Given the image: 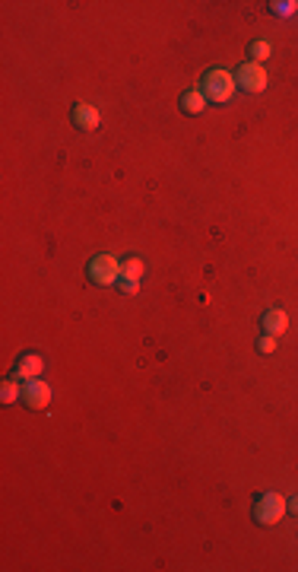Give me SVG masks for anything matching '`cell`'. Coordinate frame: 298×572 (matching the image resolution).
Returning <instances> with one entry per match:
<instances>
[{
  "label": "cell",
  "mask_w": 298,
  "mask_h": 572,
  "mask_svg": "<svg viewBox=\"0 0 298 572\" xmlns=\"http://www.w3.org/2000/svg\"><path fill=\"white\" fill-rule=\"evenodd\" d=\"M143 274H146V264H143L140 258H127V261H121V277L124 280H137V283H140Z\"/></svg>",
  "instance_id": "cell-10"
},
{
  "label": "cell",
  "mask_w": 298,
  "mask_h": 572,
  "mask_svg": "<svg viewBox=\"0 0 298 572\" xmlns=\"http://www.w3.org/2000/svg\"><path fill=\"white\" fill-rule=\"evenodd\" d=\"M276 346H279V340H276L273 334H263V337L257 340V350H261V353H273Z\"/></svg>",
  "instance_id": "cell-13"
},
{
  "label": "cell",
  "mask_w": 298,
  "mask_h": 572,
  "mask_svg": "<svg viewBox=\"0 0 298 572\" xmlns=\"http://www.w3.org/2000/svg\"><path fill=\"white\" fill-rule=\"evenodd\" d=\"M251 515H254V521L263 525V528L276 525L283 515H289V509H286V496L283 493H261L251 505Z\"/></svg>",
  "instance_id": "cell-2"
},
{
  "label": "cell",
  "mask_w": 298,
  "mask_h": 572,
  "mask_svg": "<svg viewBox=\"0 0 298 572\" xmlns=\"http://www.w3.org/2000/svg\"><path fill=\"white\" fill-rule=\"evenodd\" d=\"M19 401L29 410H45L51 404V385L42 382V378H29V382H23V398Z\"/></svg>",
  "instance_id": "cell-5"
},
{
  "label": "cell",
  "mask_w": 298,
  "mask_h": 572,
  "mask_svg": "<svg viewBox=\"0 0 298 572\" xmlns=\"http://www.w3.org/2000/svg\"><path fill=\"white\" fill-rule=\"evenodd\" d=\"M19 398H23V385L16 382V378H7L3 388H0V401H3V404H13V401H19Z\"/></svg>",
  "instance_id": "cell-12"
},
{
  "label": "cell",
  "mask_w": 298,
  "mask_h": 572,
  "mask_svg": "<svg viewBox=\"0 0 298 572\" xmlns=\"http://www.w3.org/2000/svg\"><path fill=\"white\" fill-rule=\"evenodd\" d=\"M247 54H251V58L257 60V64H263V60H267L270 54H273V45H270L267 38H254L251 48H247Z\"/></svg>",
  "instance_id": "cell-11"
},
{
  "label": "cell",
  "mask_w": 298,
  "mask_h": 572,
  "mask_svg": "<svg viewBox=\"0 0 298 572\" xmlns=\"http://www.w3.org/2000/svg\"><path fill=\"white\" fill-rule=\"evenodd\" d=\"M137 286H140V283H137V280H124V277H121V293L134 296V293H137Z\"/></svg>",
  "instance_id": "cell-14"
},
{
  "label": "cell",
  "mask_w": 298,
  "mask_h": 572,
  "mask_svg": "<svg viewBox=\"0 0 298 572\" xmlns=\"http://www.w3.org/2000/svg\"><path fill=\"white\" fill-rule=\"evenodd\" d=\"M86 277L96 286H112L121 280V261L114 255H96L86 264Z\"/></svg>",
  "instance_id": "cell-3"
},
{
  "label": "cell",
  "mask_w": 298,
  "mask_h": 572,
  "mask_svg": "<svg viewBox=\"0 0 298 572\" xmlns=\"http://www.w3.org/2000/svg\"><path fill=\"white\" fill-rule=\"evenodd\" d=\"M73 124L80 131H96L98 124H102V115H98V108L89 106V102H76L73 106Z\"/></svg>",
  "instance_id": "cell-7"
},
{
  "label": "cell",
  "mask_w": 298,
  "mask_h": 572,
  "mask_svg": "<svg viewBox=\"0 0 298 572\" xmlns=\"http://www.w3.org/2000/svg\"><path fill=\"white\" fill-rule=\"evenodd\" d=\"M261 328H263V334H273V337H279V334L289 328V315H286L283 309H276V305H273V309H267V312L261 315Z\"/></svg>",
  "instance_id": "cell-8"
},
{
  "label": "cell",
  "mask_w": 298,
  "mask_h": 572,
  "mask_svg": "<svg viewBox=\"0 0 298 572\" xmlns=\"http://www.w3.org/2000/svg\"><path fill=\"white\" fill-rule=\"evenodd\" d=\"M235 74H229L225 67H209L207 74H203V83H200V92L207 96V102H216V106H222V102H229L231 96H235Z\"/></svg>",
  "instance_id": "cell-1"
},
{
  "label": "cell",
  "mask_w": 298,
  "mask_h": 572,
  "mask_svg": "<svg viewBox=\"0 0 298 572\" xmlns=\"http://www.w3.org/2000/svg\"><path fill=\"white\" fill-rule=\"evenodd\" d=\"M235 83L245 92H261L263 86H267V70H263V64H257V60H245V64L235 70Z\"/></svg>",
  "instance_id": "cell-4"
},
{
  "label": "cell",
  "mask_w": 298,
  "mask_h": 572,
  "mask_svg": "<svg viewBox=\"0 0 298 572\" xmlns=\"http://www.w3.org/2000/svg\"><path fill=\"white\" fill-rule=\"evenodd\" d=\"M286 509H289V512L298 519V493H295V496H289V499H286Z\"/></svg>",
  "instance_id": "cell-15"
},
{
  "label": "cell",
  "mask_w": 298,
  "mask_h": 572,
  "mask_svg": "<svg viewBox=\"0 0 298 572\" xmlns=\"http://www.w3.org/2000/svg\"><path fill=\"white\" fill-rule=\"evenodd\" d=\"M178 106H181V112L184 115H200L203 108H207V96H203L200 90H184Z\"/></svg>",
  "instance_id": "cell-9"
},
{
  "label": "cell",
  "mask_w": 298,
  "mask_h": 572,
  "mask_svg": "<svg viewBox=\"0 0 298 572\" xmlns=\"http://www.w3.org/2000/svg\"><path fill=\"white\" fill-rule=\"evenodd\" d=\"M42 372H45V356L23 353L19 360H16L13 376L10 378H16V382H29V378H42Z\"/></svg>",
  "instance_id": "cell-6"
}]
</instances>
